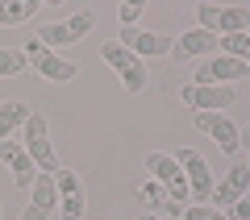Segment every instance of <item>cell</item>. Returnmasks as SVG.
Segmentation results:
<instances>
[{
	"label": "cell",
	"instance_id": "obj_1",
	"mask_svg": "<svg viewBox=\"0 0 250 220\" xmlns=\"http://www.w3.org/2000/svg\"><path fill=\"white\" fill-rule=\"evenodd\" d=\"M100 58L108 62V67L117 71V79L125 83V92H146V83H150V71H146V62L138 58V54H129L121 42H100Z\"/></svg>",
	"mask_w": 250,
	"mask_h": 220
},
{
	"label": "cell",
	"instance_id": "obj_2",
	"mask_svg": "<svg viewBox=\"0 0 250 220\" xmlns=\"http://www.w3.org/2000/svg\"><path fill=\"white\" fill-rule=\"evenodd\" d=\"M25 154L34 158L38 175H59L62 170L59 154H54V146H50V133H46V116L42 112H29V121H25Z\"/></svg>",
	"mask_w": 250,
	"mask_h": 220
},
{
	"label": "cell",
	"instance_id": "obj_3",
	"mask_svg": "<svg viewBox=\"0 0 250 220\" xmlns=\"http://www.w3.org/2000/svg\"><path fill=\"white\" fill-rule=\"evenodd\" d=\"M196 21L200 29H208V34L225 37V34H246L250 29V9H238V4H196Z\"/></svg>",
	"mask_w": 250,
	"mask_h": 220
},
{
	"label": "cell",
	"instance_id": "obj_4",
	"mask_svg": "<svg viewBox=\"0 0 250 220\" xmlns=\"http://www.w3.org/2000/svg\"><path fill=\"white\" fill-rule=\"evenodd\" d=\"M146 170H150V179H154L159 187H167V195H171L175 203L192 200V195H188V183H184V166L175 162V154L150 150V154H146Z\"/></svg>",
	"mask_w": 250,
	"mask_h": 220
},
{
	"label": "cell",
	"instance_id": "obj_5",
	"mask_svg": "<svg viewBox=\"0 0 250 220\" xmlns=\"http://www.w3.org/2000/svg\"><path fill=\"white\" fill-rule=\"evenodd\" d=\"M25 62H34V71H38V75H46L50 83H71L75 71H80L71 58H62V54L46 50L38 37H29V42H25Z\"/></svg>",
	"mask_w": 250,
	"mask_h": 220
},
{
	"label": "cell",
	"instance_id": "obj_6",
	"mask_svg": "<svg viewBox=\"0 0 250 220\" xmlns=\"http://www.w3.org/2000/svg\"><path fill=\"white\" fill-rule=\"evenodd\" d=\"M175 162L184 166V183H188V195L196 203H205L208 195H213V175H208V162L200 150H192V146H184V150L175 154Z\"/></svg>",
	"mask_w": 250,
	"mask_h": 220
},
{
	"label": "cell",
	"instance_id": "obj_7",
	"mask_svg": "<svg viewBox=\"0 0 250 220\" xmlns=\"http://www.w3.org/2000/svg\"><path fill=\"white\" fill-rule=\"evenodd\" d=\"M117 42H121L129 54H138L142 62L175 50V37H171V34H154V29H138V25H134V29H121V37H117Z\"/></svg>",
	"mask_w": 250,
	"mask_h": 220
},
{
	"label": "cell",
	"instance_id": "obj_8",
	"mask_svg": "<svg viewBox=\"0 0 250 220\" xmlns=\"http://www.w3.org/2000/svg\"><path fill=\"white\" fill-rule=\"evenodd\" d=\"M250 67L238 58H229V54H221V58H208L205 67H196V83L200 88H233L238 79H246Z\"/></svg>",
	"mask_w": 250,
	"mask_h": 220
},
{
	"label": "cell",
	"instance_id": "obj_9",
	"mask_svg": "<svg viewBox=\"0 0 250 220\" xmlns=\"http://www.w3.org/2000/svg\"><path fill=\"white\" fill-rule=\"evenodd\" d=\"M196 125H200V133H208V137L229 154V158H238L242 137H238V125H233L225 112H196Z\"/></svg>",
	"mask_w": 250,
	"mask_h": 220
},
{
	"label": "cell",
	"instance_id": "obj_10",
	"mask_svg": "<svg viewBox=\"0 0 250 220\" xmlns=\"http://www.w3.org/2000/svg\"><path fill=\"white\" fill-rule=\"evenodd\" d=\"M179 100L188 108H196V112H225L238 96H233V88H200V83H188L179 92Z\"/></svg>",
	"mask_w": 250,
	"mask_h": 220
},
{
	"label": "cell",
	"instance_id": "obj_11",
	"mask_svg": "<svg viewBox=\"0 0 250 220\" xmlns=\"http://www.w3.org/2000/svg\"><path fill=\"white\" fill-rule=\"evenodd\" d=\"M54 191H59V212L62 220H83V187H80V175L62 166L54 175Z\"/></svg>",
	"mask_w": 250,
	"mask_h": 220
},
{
	"label": "cell",
	"instance_id": "obj_12",
	"mask_svg": "<svg viewBox=\"0 0 250 220\" xmlns=\"http://www.w3.org/2000/svg\"><path fill=\"white\" fill-rule=\"evenodd\" d=\"M246 191H250V166L246 162H238V166H229V175H225V183L221 187H213V208L217 212H225V208H233L238 200H246Z\"/></svg>",
	"mask_w": 250,
	"mask_h": 220
},
{
	"label": "cell",
	"instance_id": "obj_13",
	"mask_svg": "<svg viewBox=\"0 0 250 220\" xmlns=\"http://www.w3.org/2000/svg\"><path fill=\"white\" fill-rule=\"evenodd\" d=\"M59 208V191H54V175H38L34 187H29V203L21 212V220H46Z\"/></svg>",
	"mask_w": 250,
	"mask_h": 220
},
{
	"label": "cell",
	"instance_id": "obj_14",
	"mask_svg": "<svg viewBox=\"0 0 250 220\" xmlns=\"http://www.w3.org/2000/svg\"><path fill=\"white\" fill-rule=\"evenodd\" d=\"M0 158L9 162V170H13V183L21 187V191H29L34 187V179H38V166H34V158L25 154V146H17V141H0Z\"/></svg>",
	"mask_w": 250,
	"mask_h": 220
},
{
	"label": "cell",
	"instance_id": "obj_15",
	"mask_svg": "<svg viewBox=\"0 0 250 220\" xmlns=\"http://www.w3.org/2000/svg\"><path fill=\"white\" fill-rule=\"evenodd\" d=\"M217 42H221V37L208 34V29H188V34H179V42H175L171 54H175V58H200V54H213Z\"/></svg>",
	"mask_w": 250,
	"mask_h": 220
},
{
	"label": "cell",
	"instance_id": "obj_16",
	"mask_svg": "<svg viewBox=\"0 0 250 220\" xmlns=\"http://www.w3.org/2000/svg\"><path fill=\"white\" fill-rule=\"evenodd\" d=\"M25 121H29L25 100H4V104H0V141H9V133L25 129Z\"/></svg>",
	"mask_w": 250,
	"mask_h": 220
},
{
	"label": "cell",
	"instance_id": "obj_17",
	"mask_svg": "<svg viewBox=\"0 0 250 220\" xmlns=\"http://www.w3.org/2000/svg\"><path fill=\"white\" fill-rule=\"evenodd\" d=\"M34 37L46 46V50H59V46H75V42H80V37L71 34V25H67V21H50V25H42Z\"/></svg>",
	"mask_w": 250,
	"mask_h": 220
},
{
	"label": "cell",
	"instance_id": "obj_18",
	"mask_svg": "<svg viewBox=\"0 0 250 220\" xmlns=\"http://www.w3.org/2000/svg\"><path fill=\"white\" fill-rule=\"evenodd\" d=\"M38 13V0H0V25H21Z\"/></svg>",
	"mask_w": 250,
	"mask_h": 220
},
{
	"label": "cell",
	"instance_id": "obj_19",
	"mask_svg": "<svg viewBox=\"0 0 250 220\" xmlns=\"http://www.w3.org/2000/svg\"><path fill=\"white\" fill-rule=\"evenodd\" d=\"M25 71V50H0V79H13Z\"/></svg>",
	"mask_w": 250,
	"mask_h": 220
},
{
	"label": "cell",
	"instance_id": "obj_20",
	"mask_svg": "<svg viewBox=\"0 0 250 220\" xmlns=\"http://www.w3.org/2000/svg\"><path fill=\"white\" fill-rule=\"evenodd\" d=\"M184 220H229V216L217 212L213 203H188V208H184Z\"/></svg>",
	"mask_w": 250,
	"mask_h": 220
},
{
	"label": "cell",
	"instance_id": "obj_21",
	"mask_svg": "<svg viewBox=\"0 0 250 220\" xmlns=\"http://www.w3.org/2000/svg\"><path fill=\"white\" fill-rule=\"evenodd\" d=\"M67 25H71L75 37H83V34H92V29H96V13H92V9H80L71 21H67Z\"/></svg>",
	"mask_w": 250,
	"mask_h": 220
},
{
	"label": "cell",
	"instance_id": "obj_22",
	"mask_svg": "<svg viewBox=\"0 0 250 220\" xmlns=\"http://www.w3.org/2000/svg\"><path fill=\"white\" fill-rule=\"evenodd\" d=\"M142 13H146V4H142V0H125V4H121V13H117V17H121V29H134Z\"/></svg>",
	"mask_w": 250,
	"mask_h": 220
},
{
	"label": "cell",
	"instance_id": "obj_23",
	"mask_svg": "<svg viewBox=\"0 0 250 220\" xmlns=\"http://www.w3.org/2000/svg\"><path fill=\"white\" fill-rule=\"evenodd\" d=\"M142 220H163V216H150V212H146V216H142Z\"/></svg>",
	"mask_w": 250,
	"mask_h": 220
},
{
	"label": "cell",
	"instance_id": "obj_24",
	"mask_svg": "<svg viewBox=\"0 0 250 220\" xmlns=\"http://www.w3.org/2000/svg\"><path fill=\"white\" fill-rule=\"evenodd\" d=\"M246 166H250V158H246Z\"/></svg>",
	"mask_w": 250,
	"mask_h": 220
},
{
	"label": "cell",
	"instance_id": "obj_25",
	"mask_svg": "<svg viewBox=\"0 0 250 220\" xmlns=\"http://www.w3.org/2000/svg\"><path fill=\"white\" fill-rule=\"evenodd\" d=\"M246 133H250V129H246Z\"/></svg>",
	"mask_w": 250,
	"mask_h": 220
}]
</instances>
